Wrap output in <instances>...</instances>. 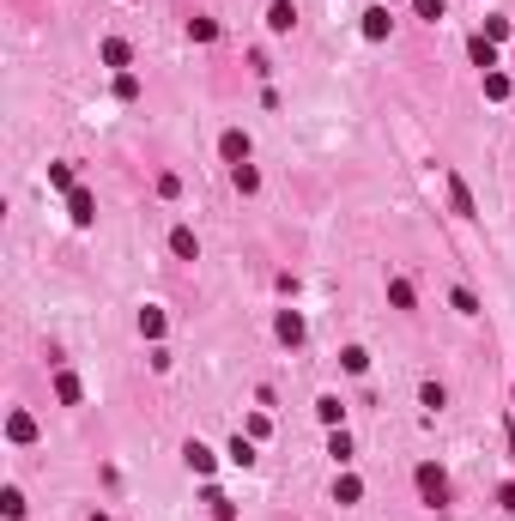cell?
I'll list each match as a JSON object with an SVG mask.
<instances>
[{"label":"cell","instance_id":"7a4b0ae2","mask_svg":"<svg viewBox=\"0 0 515 521\" xmlns=\"http://www.w3.org/2000/svg\"><path fill=\"white\" fill-rule=\"evenodd\" d=\"M364 37H388V6H370V13H364Z\"/></svg>","mask_w":515,"mask_h":521},{"label":"cell","instance_id":"277c9868","mask_svg":"<svg viewBox=\"0 0 515 521\" xmlns=\"http://www.w3.org/2000/svg\"><path fill=\"white\" fill-rule=\"evenodd\" d=\"M225 158H230V164H237V158H249V140H242V134H225Z\"/></svg>","mask_w":515,"mask_h":521},{"label":"cell","instance_id":"6da1fadb","mask_svg":"<svg viewBox=\"0 0 515 521\" xmlns=\"http://www.w3.org/2000/svg\"><path fill=\"white\" fill-rule=\"evenodd\" d=\"M418 485H424V497H430V503H442V497H449V485H442L437 467H418Z\"/></svg>","mask_w":515,"mask_h":521},{"label":"cell","instance_id":"8992f818","mask_svg":"<svg viewBox=\"0 0 515 521\" xmlns=\"http://www.w3.org/2000/svg\"><path fill=\"white\" fill-rule=\"evenodd\" d=\"M418 6V18H442V0H412Z\"/></svg>","mask_w":515,"mask_h":521},{"label":"cell","instance_id":"5b68a950","mask_svg":"<svg viewBox=\"0 0 515 521\" xmlns=\"http://www.w3.org/2000/svg\"><path fill=\"white\" fill-rule=\"evenodd\" d=\"M188 467H194V473H206V467H212V455H206L200 443H188Z\"/></svg>","mask_w":515,"mask_h":521},{"label":"cell","instance_id":"3957f363","mask_svg":"<svg viewBox=\"0 0 515 521\" xmlns=\"http://www.w3.org/2000/svg\"><path fill=\"white\" fill-rule=\"evenodd\" d=\"M291 18H297V13H291V0H279V6L267 13V25H273V30H291Z\"/></svg>","mask_w":515,"mask_h":521}]
</instances>
